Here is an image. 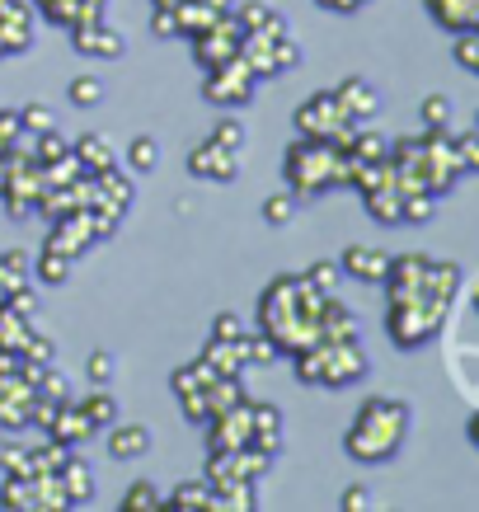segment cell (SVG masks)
<instances>
[{
  "instance_id": "12",
  "label": "cell",
  "mask_w": 479,
  "mask_h": 512,
  "mask_svg": "<svg viewBox=\"0 0 479 512\" xmlns=\"http://www.w3.org/2000/svg\"><path fill=\"white\" fill-rule=\"evenodd\" d=\"M38 395L33 390V381L19 367H10V372H0V433H15V428H29L24 423V414H29V400Z\"/></svg>"
},
{
  "instance_id": "42",
  "label": "cell",
  "mask_w": 479,
  "mask_h": 512,
  "mask_svg": "<svg viewBox=\"0 0 479 512\" xmlns=\"http://www.w3.org/2000/svg\"><path fill=\"white\" fill-rule=\"evenodd\" d=\"M418 118H423V127H451V99L447 94H428L418 104Z\"/></svg>"
},
{
  "instance_id": "20",
  "label": "cell",
  "mask_w": 479,
  "mask_h": 512,
  "mask_svg": "<svg viewBox=\"0 0 479 512\" xmlns=\"http://www.w3.org/2000/svg\"><path fill=\"white\" fill-rule=\"evenodd\" d=\"M231 19L240 24V33H287V19L278 10H268L263 0H240L231 5Z\"/></svg>"
},
{
  "instance_id": "21",
  "label": "cell",
  "mask_w": 479,
  "mask_h": 512,
  "mask_svg": "<svg viewBox=\"0 0 479 512\" xmlns=\"http://www.w3.org/2000/svg\"><path fill=\"white\" fill-rule=\"evenodd\" d=\"M428 15L447 33L479 29V0H428Z\"/></svg>"
},
{
  "instance_id": "6",
  "label": "cell",
  "mask_w": 479,
  "mask_h": 512,
  "mask_svg": "<svg viewBox=\"0 0 479 512\" xmlns=\"http://www.w3.org/2000/svg\"><path fill=\"white\" fill-rule=\"evenodd\" d=\"M296 132L301 137H315V141H348L353 137V118L343 113L339 104V94L334 90H320V94H310L306 104L296 109Z\"/></svg>"
},
{
  "instance_id": "56",
  "label": "cell",
  "mask_w": 479,
  "mask_h": 512,
  "mask_svg": "<svg viewBox=\"0 0 479 512\" xmlns=\"http://www.w3.org/2000/svg\"><path fill=\"white\" fill-rule=\"evenodd\" d=\"M151 5H174V0H151Z\"/></svg>"
},
{
  "instance_id": "33",
  "label": "cell",
  "mask_w": 479,
  "mask_h": 512,
  "mask_svg": "<svg viewBox=\"0 0 479 512\" xmlns=\"http://www.w3.org/2000/svg\"><path fill=\"white\" fill-rule=\"evenodd\" d=\"M66 278H71V259L43 245V254H38V282L43 287H66Z\"/></svg>"
},
{
  "instance_id": "47",
  "label": "cell",
  "mask_w": 479,
  "mask_h": 512,
  "mask_svg": "<svg viewBox=\"0 0 479 512\" xmlns=\"http://www.w3.org/2000/svg\"><path fill=\"white\" fill-rule=\"evenodd\" d=\"M245 334V320L240 315H231V311H221L217 320H212V339H226V343H235Z\"/></svg>"
},
{
  "instance_id": "48",
  "label": "cell",
  "mask_w": 479,
  "mask_h": 512,
  "mask_svg": "<svg viewBox=\"0 0 479 512\" xmlns=\"http://www.w3.org/2000/svg\"><path fill=\"white\" fill-rule=\"evenodd\" d=\"M339 508L343 512H367L371 508V489H367V484H348V489H343V498H339Z\"/></svg>"
},
{
  "instance_id": "15",
  "label": "cell",
  "mask_w": 479,
  "mask_h": 512,
  "mask_svg": "<svg viewBox=\"0 0 479 512\" xmlns=\"http://www.w3.org/2000/svg\"><path fill=\"white\" fill-rule=\"evenodd\" d=\"M99 433L90 419H85V409H80L76 400H66L52 409V423H47V437L52 442H62V447H80V442H90V437Z\"/></svg>"
},
{
  "instance_id": "35",
  "label": "cell",
  "mask_w": 479,
  "mask_h": 512,
  "mask_svg": "<svg viewBox=\"0 0 479 512\" xmlns=\"http://www.w3.org/2000/svg\"><path fill=\"white\" fill-rule=\"evenodd\" d=\"M160 503H165V494H160V489H155L151 480H137V484H127L123 512H160Z\"/></svg>"
},
{
  "instance_id": "43",
  "label": "cell",
  "mask_w": 479,
  "mask_h": 512,
  "mask_svg": "<svg viewBox=\"0 0 479 512\" xmlns=\"http://www.w3.org/2000/svg\"><path fill=\"white\" fill-rule=\"evenodd\" d=\"M19 127H24L29 137H38V132H47V127H57V118H52L47 104H24V109H19Z\"/></svg>"
},
{
  "instance_id": "18",
  "label": "cell",
  "mask_w": 479,
  "mask_h": 512,
  "mask_svg": "<svg viewBox=\"0 0 479 512\" xmlns=\"http://www.w3.org/2000/svg\"><path fill=\"white\" fill-rule=\"evenodd\" d=\"M249 447L263 456H278L282 451V414L273 404H254L249 409Z\"/></svg>"
},
{
  "instance_id": "9",
  "label": "cell",
  "mask_w": 479,
  "mask_h": 512,
  "mask_svg": "<svg viewBox=\"0 0 479 512\" xmlns=\"http://www.w3.org/2000/svg\"><path fill=\"white\" fill-rule=\"evenodd\" d=\"M188 174L193 179H207V184H235L240 179V151L221 146V141H202L188 151Z\"/></svg>"
},
{
  "instance_id": "38",
  "label": "cell",
  "mask_w": 479,
  "mask_h": 512,
  "mask_svg": "<svg viewBox=\"0 0 479 512\" xmlns=\"http://www.w3.org/2000/svg\"><path fill=\"white\" fill-rule=\"evenodd\" d=\"M19 362H24V367H52V362H57V348H52L47 334H29L24 348H19Z\"/></svg>"
},
{
  "instance_id": "26",
  "label": "cell",
  "mask_w": 479,
  "mask_h": 512,
  "mask_svg": "<svg viewBox=\"0 0 479 512\" xmlns=\"http://www.w3.org/2000/svg\"><path fill=\"white\" fill-rule=\"evenodd\" d=\"M202 362L212 367L217 376H245V353H240V339L226 343V339H212L207 348H202Z\"/></svg>"
},
{
  "instance_id": "22",
  "label": "cell",
  "mask_w": 479,
  "mask_h": 512,
  "mask_svg": "<svg viewBox=\"0 0 479 512\" xmlns=\"http://www.w3.org/2000/svg\"><path fill=\"white\" fill-rule=\"evenodd\" d=\"M212 503H217V512H259V484L245 480L212 484Z\"/></svg>"
},
{
  "instance_id": "41",
  "label": "cell",
  "mask_w": 479,
  "mask_h": 512,
  "mask_svg": "<svg viewBox=\"0 0 479 512\" xmlns=\"http://www.w3.org/2000/svg\"><path fill=\"white\" fill-rule=\"evenodd\" d=\"M451 156H456L461 174H475V170H479V137H475V132H461V137H451Z\"/></svg>"
},
{
  "instance_id": "57",
  "label": "cell",
  "mask_w": 479,
  "mask_h": 512,
  "mask_svg": "<svg viewBox=\"0 0 479 512\" xmlns=\"http://www.w3.org/2000/svg\"><path fill=\"white\" fill-rule=\"evenodd\" d=\"M5 5H10V0H0V10H5Z\"/></svg>"
},
{
  "instance_id": "1",
  "label": "cell",
  "mask_w": 479,
  "mask_h": 512,
  "mask_svg": "<svg viewBox=\"0 0 479 512\" xmlns=\"http://www.w3.org/2000/svg\"><path fill=\"white\" fill-rule=\"evenodd\" d=\"M465 287V273L461 264H442V259H428L423 278L390 292V311H386V329H390V343L409 353V348H423L433 343L447 325L451 306Z\"/></svg>"
},
{
  "instance_id": "8",
  "label": "cell",
  "mask_w": 479,
  "mask_h": 512,
  "mask_svg": "<svg viewBox=\"0 0 479 512\" xmlns=\"http://www.w3.org/2000/svg\"><path fill=\"white\" fill-rule=\"evenodd\" d=\"M99 240H104V235H99V226H94L90 207H76V212H62V217H52V231H47V249L66 254L71 264H76L80 254H90Z\"/></svg>"
},
{
  "instance_id": "29",
  "label": "cell",
  "mask_w": 479,
  "mask_h": 512,
  "mask_svg": "<svg viewBox=\"0 0 479 512\" xmlns=\"http://www.w3.org/2000/svg\"><path fill=\"white\" fill-rule=\"evenodd\" d=\"M362 202H367V212L381 221V226H395V221H400V193H395L390 184H381V188H371V193H362Z\"/></svg>"
},
{
  "instance_id": "3",
  "label": "cell",
  "mask_w": 479,
  "mask_h": 512,
  "mask_svg": "<svg viewBox=\"0 0 479 512\" xmlns=\"http://www.w3.org/2000/svg\"><path fill=\"white\" fill-rule=\"evenodd\" d=\"M404 437H409V404L395 400V395H371L357 409L353 428L343 437V451L357 466H381V461H395Z\"/></svg>"
},
{
  "instance_id": "27",
  "label": "cell",
  "mask_w": 479,
  "mask_h": 512,
  "mask_svg": "<svg viewBox=\"0 0 479 512\" xmlns=\"http://www.w3.org/2000/svg\"><path fill=\"white\" fill-rule=\"evenodd\" d=\"M29 334H33V320H29V315L10 311V306L0 301V353H19Z\"/></svg>"
},
{
  "instance_id": "34",
  "label": "cell",
  "mask_w": 479,
  "mask_h": 512,
  "mask_svg": "<svg viewBox=\"0 0 479 512\" xmlns=\"http://www.w3.org/2000/svg\"><path fill=\"white\" fill-rule=\"evenodd\" d=\"M33 390L43 395V400H52V404H66V400H76V390H71V381H66L57 367H43L38 372V381H33Z\"/></svg>"
},
{
  "instance_id": "25",
  "label": "cell",
  "mask_w": 479,
  "mask_h": 512,
  "mask_svg": "<svg viewBox=\"0 0 479 512\" xmlns=\"http://www.w3.org/2000/svg\"><path fill=\"white\" fill-rule=\"evenodd\" d=\"M160 508H174V512H217V503H212V484L207 480H184L179 489H174Z\"/></svg>"
},
{
  "instance_id": "39",
  "label": "cell",
  "mask_w": 479,
  "mask_h": 512,
  "mask_svg": "<svg viewBox=\"0 0 479 512\" xmlns=\"http://www.w3.org/2000/svg\"><path fill=\"white\" fill-rule=\"evenodd\" d=\"M113 372H118V357H113L109 348H94V353L85 357V381H90V386H109Z\"/></svg>"
},
{
  "instance_id": "40",
  "label": "cell",
  "mask_w": 479,
  "mask_h": 512,
  "mask_svg": "<svg viewBox=\"0 0 479 512\" xmlns=\"http://www.w3.org/2000/svg\"><path fill=\"white\" fill-rule=\"evenodd\" d=\"M451 57L461 71H479V29H465L456 33V43H451Z\"/></svg>"
},
{
  "instance_id": "13",
  "label": "cell",
  "mask_w": 479,
  "mask_h": 512,
  "mask_svg": "<svg viewBox=\"0 0 479 512\" xmlns=\"http://www.w3.org/2000/svg\"><path fill=\"white\" fill-rule=\"evenodd\" d=\"M71 47H76L80 57H104V62H118V57L127 52L123 33L109 29L104 19H85V24H76V29H71Z\"/></svg>"
},
{
  "instance_id": "5",
  "label": "cell",
  "mask_w": 479,
  "mask_h": 512,
  "mask_svg": "<svg viewBox=\"0 0 479 512\" xmlns=\"http://www.w3.org/2000/svg\"><path fill=\"white\" fill-rule=\"evenodd\" d=\"M292 362H296V376H301L306 386H329V390L353 386V381H362V376L371 372V362L357 339L310 343V348L292 353Z\"/></svg>"
},
{
  "instance_id": "36",
  "label": "cell",
  "mask_w": 479,
  "mask_h": 512,
  "mask_svg": "<svg viewBox=\"0 0 479 512\" xmlns=\"http://www.w3.org/2000/svg\"><path fill=\"white\" fill-rule=\"evenodd\" d=\"M155 165H160V141L155 137H137L127 146V170L132 174H151Z\"/></svg>"
},
{
  "instance_id": "2",
  "label": "cell",
  "mask_w": 479,
  "mask_h": 512,
  "mask_svg": "<svg viewBox=\"0 0 479 512\" xmlns=\"http://www.w3.org/2000/svg\"><path fill=\"white\" fill-rule=\"evenodd\" d=\"M325 296L329 292L310 287L306 273L301 278L282 273L259 296V329L278 343L282 353H301L310 343H320V306H325Z\"/></svg>"
},
{
  "instance_id": "45",
  "label": "cell",
  "mask_w": 479,
  "mask_h": 512,
  "mask_svg": "<svg viewBox=\"0 0 479 512\" xmlns=\"http://www.w3.org/2000/svg\"><path fill=\"white\" fill-rule=\"evenodd\" d=\"M339 278H343L339 259H320V264H310V273H306V282H310V287H320V292H334V287H339Z\"/></svg>"
},
{
  "instance_id": "7",
  "label": "cell",
  "mask_w": 479,
  "mask_h": 512,
  "mask_svg": "<svg viewBox=\"0 0 479 512\" xmlns=\"http://www.w3.org/2000/svg\"><path fill=\"white\" fill-rule=\"evenodd\" d=\"M254 71H249L245 62H240V52H235L231 62H221L207 71V80H202V99L207 104H217V109H245V104H254Z\"/></svg>"
},
{
  "instance_id": "31",
  "label": "cell",
  "mask_w": 479,
  "mask_h": 512,
  "mask_svg": "<svg viewBox=\"0 0 479 512\" xmlns=\"http://www.w3.org/2000/svg\"><path fill=\"white\" fill-rule=\"evenodd\" d=\"M240 353H245V362H254V367H268V362H278V357H282V348L268 339L263 329H259V334H249V329H245V334H240Z\"/></svg>"
},
{
  "instance_id": "51",
  "label": "cell",
  "mask_w": 479,
  "mask_h": 512,
  "mask_svg": "<svg viewBox=\"0 0 479 512\" xmlns=\"http://www.w3.org/2000/svg\"><path fill=\"white\" fill-rule=\"evenodd\" d=\"M19 282H29V278H15V273H10V268H5V259H0V301H5V296L15 292Z\"/></svg>"
},
{
  "instance_id": "55",
  "label": "cell",
  "mask_w": 479,
  "mask_h": 512,
  "mask_svg": "<svg viewBox=\"0 0 479 512\" xmlns=\"http://www.w3.org/2000/svg\"><path fill=\"white\" fill-rule=\"evenodd\" d=\"M0 57H10V52H5V38H0Z\"/></svg>"
},
{
  "instance_id": "50",
  "label": "cell",
  "mask_w": 479,
  "mask_h": 512,
  "mask_svg": "<svg viewBox=\"0 0 479 512\" xmlns=\"http://www.w3.org/2000/svg\"><path fill=\"white\" fill-rule=\"evenodd\" d=\"M0 259H5V268H10L15 278H29V254H24V249H5Z\"/></svg>"
},
{
  "instance_id": "32",
  "label": "cell",
  "mask_w": 479,
  "mask_h": 512,
  "mask_svg": "<svg viewBox=\"0 0 479 512\" xmlns=\"http://www.w3.org/2000/svg\"><path fill=\"white\" fill-rule=\"evenodd\" d=\"M0 475H5V480H29V475H38L33 447H0Z\"/></svg>"
},
{
  "instance_id": "23",
  "label": "cell",
  "mask_w": 479,
  "mask_h": 512,
  "mask_svg": "<svg viewBox=\"0 0 479 512\" xmlns=\"http://www.w3.org/2000/svg\"><path fill=\"white\" fill-rule=\"evenodd\" d=\"M71 156H76V165L85 174H99V170H109V165H113V146H109V137L85 132V137L71 141Z\"/></svg>"
},
{
  "instance_id": "52",
  "label": "cell",
  "mask_w": 479,
  "mask_h": 512,
  "mask_svg": "<svg viewBox=\"0 0 479 512\" xmlns=\"http://www.w3.org/2000/svg\"><path fill=\"white\" fill-rule=\"evenodd\" d=\"M80 10H85V19H104L109 0H80Z\"/></svg>"
},
{
  "instance_id": "37",
  "label": "cell",
  "mask_w": 479,
  "mask_h": 512,
  "mask_svg": "<svg viewBox=\"0 0 479 512\" xmlns=\"http://www.w3.org/2000/svg\"><path fill=\"white\" fill-rule=\"evenodd\" d=\"M66 99L76 104V109H94V104H104V80L99 76H76L66 85Z\"/></svg>"
},
{
  "instance_id": "30",
  "label": "cell",
  "mask_w": 479,
  "mask_h": 512,
  "mask_svg": "<svg viewBox=\"0 0 479 512\" xmlns=\"http://www.w3.org/2000/svg\"><path fill=\"white\" fill-rule=\"evenodd\" d=\"M29 151L38 165H57V160L71 156V146H66V137L57 132V127H47V132H38V137L29 141Z\"/></svg>"
},
{
  "instance_id": "4",
  "label": "cell",
  "mask_w": 479,
  "mask_h": 512,
  "mask_svg": "<svg viewBox=\"0 0 479 512\" xmlns=\"http://www.w3.org/2000/svg\"><path fill=\"white\" fill-rule=\"evenodd\" d=\"M282 174H287V188H292L296 198H320L329 188L348 184V156H343L339 141L301 137L296 146H287Z\"/></svg>"
},
{
  "instance_id": "14",
  "label": "cell",
  "mask_w": 479,
  "mask_h": 512,
  "mask_svg": "<svg viewBox=\"0 0 479 512\" xmlns=\"http://www.w3.org/2000/svg\"><path fill=\"white\" fill-rule=\"evenodd\" d=\"M334 94H339L343 113L353 118V127L371 123V118L381 113V90H376L371 80H362V76H348V80H339V85H334Z\"/></svg>"
},
{
  "instance_id": "24",
  "label": "cell",
  "mask_w": 479,
  "mask_h": 512,
  "mask_svg": "<svg viewBox=\"0 0 479 512\" xmlns=\"http://www.w3.org/2000/svg\"><path fill=\"white\" fill-rule=\"evenodd\" d=\"M170 15H174V29L184 33V38H193V33H202L207 24H217L221 10H212L207 0H174Z\"/></svg>"
},
{
  "instance_id": "53",
  "label": "cell",
  "mask_w": 479,
  "mask_h": 512,
  "mask_svg": "<svg viewBox=\"0 0 479 512\" xmlns=\"http://www.w3.org/2000/svg\"><path fill=\"white\" fill-rule=\"evenodd\" d=\"M320 5H325V10H343V15H348V10H362L367 0H320Z\"/></svg>"
},
{
  "instance_id": "44",
  "label": "cell",
  "mask_w": 479,
  "mask_h": 512,
  "mask_svg": "<svg viewBox=\"0 0 479 512\" xmlns=\"http://www.w3.org/2000/svg\"><path fill=\"white\" fill-rule=\"evenodd\" d=\"M296 217V193H278V198L263 202V221L268 226H287Z\"/></svg>"
},
{
  "instance_id": "19",
  "label": "cell",
  "mask_w": 479,
  "mask_h": 512,
  "mask_svg": "<svg viewBox=\"0 0 479 512\" xmlns=\"http://www.w3.org/2000/svg\"><path fill=\"white\" fill-rule=\"evenodd\" d=\"M151 451V428L146 423H109V456L113 461H137Z\"/></svg>"
},
{
  "instance_id": "54",
  "label": "cell",
  "mask_w": 479,
  "mask_h": 512,
  "mask_svg": "<svg viewBox=\"0 0 479 512\" xmlns=\"http://www.w3.org/2000/svg\"><path fill=\"white\" fill-rule=\"evenodd\" d=\"M10 367H19V353H0V372H10Z\"/></svg>"
},
{
  "instance_id": "46",
  "label": "cell",
  "mask_w": 479,
  "mask_h": 512,
  "mask_svg": "<svg viewBox=\"0 0 479 512\" xmlns=\"http://www.w3.org/2000/svg\"><path fill=\"white\" fill-rule=\"evenodd\" d=\"M212 141H221V146L240 151V146H245V123H235V118H221V123L212 127Z\"/></svg>"
},
{
  "instance_id": "11",
  "label": "cell",
  "mask_w": 479,
  "mask_h": 512,
  "mask_svg": "<svg viewBox=\"0 0 479 512\" xmlns=\"http://www.w3.org/2000/svg\"><path fill=\"white\" fill-rule=\"evenodd\" d=\"M212 381H217V372H212L202 357L174 372V395H179V404H184V414L193 423H207V386H212Z\"/></svg>"
},
{
  "instance_id": "17",
  "label": "cell",
  "mask_w": 479,
  "mask_h": 512,
  "mask_svg": "<svg viewBox=\"0 0 479 512\" xmlns=\"http://www.w3.org/2000/svg\"><path fill=\"white\" fill-rule=\"evenodd\" d=\"M57 484H62V494H66L71 508H85V503L94 498V470L76 456V447L66 451V461L57 466Z\"/></svg>"
},
{
  "instance_id": "10",
  "label": "cell",
  "mask_w": 479,
  "mask_h": 512,
  "mask_svg": "<svg viewBox=\"0 0 479 512\" xmlns=\"http://www.w3.org/2000/svg\"><path fill=\"white\" fill-rule=\"evenodd\" d=\"M235 52H240V24H235L231 15H221L217 24H207L202 33H193V57H198L202 71L231 62Z\"/></svg>"
},
{
  "instance_id": "16",
  "label": "cell",
  "mask_w": 479,
  "mask_h": 512,
  "mask_svg": "<svg viewBox=\"0 0 479 512\" xmlns=\"http://www.w3.org/2000/svg\"><path fill=\"white\" fill-rule=\"evenodd\" d=\"M339 268L343 278H357V282H381L390 268V254L376 245H348L339 254Z\"/></svg>"
},
{
  "instance_id": "49",
  "label": "cell",
  "mask_w": 479,
  "mask_h": 512,
  "mask_svg": "<svg viewBox=\"0 0 479 512\" xmlns=\"http://www.w3.org/2000/svg\"><path fill=\"white\" fill-rule=\"evenodd\" d=\"M151 33L155 38H174V15H170V5H155V19H151Z\"/></svg>"
},
{
  "instance_id": "28",
  "label": "cell",
  "mask_w": 479,
  "mask_h": 512,
  "mask_svg": "<svg viewBox=\"0 0 479 512\" xmlns=\"http://www.w3.org/2000/svg\"><path fill=\"white\" fill-rule=\"evenodd\" d=\"M80 409H85V419L94 423V428H99V433H104V428H109L113 419H118V400H113V390L109 386H94L90 395H85V400H76Z\"/></svg>"
}]
</instances>
